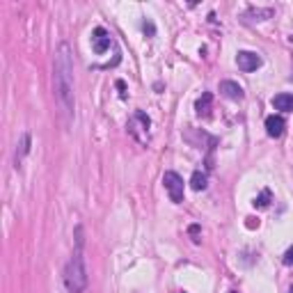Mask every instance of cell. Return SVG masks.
I'll use <instances>...</instances> for the list:
<instances>
[{
  "mask_svg": "<svg viewBox=\"0 0 293 293\" xmlns=\"http://www.w3.org/2000/svg\"><path fill=\"white\" fill-rule=\"evenodd\" d=\"M206 181H208L206 172H195L193 177H190V188H193V190H204L208 185Z\"/></svg>",
  "mask_w": 293,
  "mask_h": 293,
  "instance_id": "obj_13",
  "label": "cell"
},
{
  "mask_svg": "<svg viewBox=\"0 0 293 293\" xmlns=\"http://www.w3.org/2000/svg\"><path fill=\"white\" fill-rule=\"evenodd\" d=\"M190 234H193V236H197V234H199V227H197V224H193V227H190Z\"/></svg>",
  "mask_w": 293,
  "mask_h": 293,
  "instance_id": "obj_17",
  "label": "cell"
},
{
  "mask_svg": "<svg viewBox=\"0 0 293 293\" xmlns=\"http://www.w3.org/2000/svg\"><path fill=\"white\" fill-rule=\"evenodd\" d=\"M126 129H129V133L133 135L135 140H138L140 144H146L149 142V129H151V119L149 115L142 110H135L133 117L129 119V124H126Z\"/></svg>",
  "mask_w": 293,
  "mask_h": 293,
  "instance_id": "obj_3",
  "label": "cell"
},
{
  "mask_svg": "<svg viewBox=\"0 0 293 293\" xmlns=\"http://www.w3.org/2000/svg\"><path fill=\"white\" fill-rule=\"evenodd\" d=\"M211 108H213V94L211 92H204V94L195 101V110H197L199 117H208L211 115Z\"/></svg>",
  "mask_w": 293,
  "mask_h": 293,
  "instance_id": "obj_9",
  "label": "cell"
},
{
  "mask_svg": "<svg viewBox=\"0 0 293 293\" xmlns=\"http://www.w3.org/2000/svg\"><path fill=\"white\" fill-rule=\"evenodd\" d=\"M234 293H236V291H234Z\"/></svg>",
  "mask_w": 293,
  "mask_h": 293,
  "instance_id": "obj_19",
  "label": "cell"
},
{
  "mask_svg": "<svg viewBox=\"0 0 293 293\" xmlns=\"http://www.w3.org/2000/svg\"><path fill=\"white\" fill-rule=\"evenodd\" d=\"M284 126H286V121L282 119L280 115L266 117V133L270 135V138H280V135L284 133Z\"/></svg>",
  "mask_w": 293,
  "mask_h": 293,
  "instance_id": "obj_8",
  "label": "cell"
},
{
  "mask_svg": "<svg viewBox=\"0 0 293 293\" xmlns=\"http://www.w3.org/2000/svg\"><path fill=\"white\" fill-rule=\"evenodd\" d=\"M28 151H30V135L23 133V135H21V142H18V146H16V168H18L21 158L28 154Z\"/></svg>",
  "mask_w": 293,
  "mask_h": 293,
  "instance_id": "obj_11",
  "label": "cell"
},
{
  "mask_svg": "<svg viewBox=\"0 0 293 293\" xmlns=\"http://www.w3.org/2000/svg\"><path fill=\"white\" fill-rule=\"evenodd\" d=\"M273 16V9L266 7V9H250V12L245 14V18H250V21H266V18Z\"/></svg>",
  "mask_w": 293,
  "mask_h": 293,
  "instance_id": "obj_12",
  "label": "cell"
},
{
  "mask_svg": "<svg viewBox=\"0 0 293 293\" xmlns=\"http://www.w3.org/2000/svg\"><path fill=\"white\" fill-rule=\"evenodd\" d=\"M65 284L71 293H82L87 289V268H85V259H82L80 250L73 252V257L67 261Z\"/></svg>",
  "mask_w": 293,
  "mask_h": 293,
  "instance_id": "obj_2",
  "label": "cell"
},
{
  "mask_svg": "<svg viewBox=\"0 0 293 293\" xmlns=\"http://www.w3.org/2000/svg\"><path fill=\"white\" fill-rule=\"evenodd\" d=\"M220 94L227 96V99H232V101H241L243 96H245V92H243V87L238 85V82L222 80V82H220Z\"/></svg>",
  "mask_w": 293,
  "mask_h": 293,
  "instance_id": "obj_7",
  "label": "cell"
},
{
  "mask_svg": "<svg viewBox=\"0 0 293 293\" xmlns=\"http://www.w3.org/2000/svg\"><path fill=\"white\" fill-rule=\"evenodd\" d=\"M284 263H286V266H293V247H289V250H286V255H284Z\"/></svg>",
  "mask_w": 293,
  "mask_h": 293,
  "instance_id": "obj_16",
  "label": "cell"
},
{
  "mask_svg": "<svg viewBox=\"0 0 293 293\" xmlns=\"http://www.w3.org/2000/svg\"><path fill=\"white\" fill-rule=\"evenodd\" d=\"M270 204V190H263L259 197H255V206L257 208H266Z\"/></svg>",
  "mask_w": 293,
  "mask_h": 293,
  "instance_id": "obj_14",
  "label": "cell"
},
{
  "mask_svg": "<svg viewBox=\"0 0 293 293\" xmlns=\"http://www.w3.org/2000/svg\"><path fill=\"white\" fill-rule=\"evenodd\" d=\"M142 30H144V35H149V37L156 35V28H154V23H151V21H144L142 23Z\"/></svg>",
  "mask_w": 293,
  "mask_h": 293,
  "instance_id": "obj_15",
  "label": "cell"
},
{
  "mask_svg": "<svg viewBox=\"0 0 293 293\" xmlns=\"http://www.w3.org/2000/svg\"><path fill=\"white\" fill-rule=\"evenodd\" d=\"M273 108L282 112H293V94H277L273 99Z\"/></svg>",
  "mask_w": 293,
  "mask_h": 293,
  "instance_id": "obj_10",
  "label": "cell"
},
{
  "mask_svg": "<svg viewBox=\"0 0 293 293\" xmlns=\"http://www.w3.org/2000/svg\"><path fill=\"white\" fill-rule=\"evenodd\" d=\"M163 185H165V190H168L170 199H172L174 204L183 202V190H185V185H183V179L179 177L177 172H165V174H163Z\"/></svg>",
  "mask_w": 293,
  "mask_h": 293,
  "instance_id": "obj_4",
  "label": "cell"
},
{
  "mask_svg": "<svg viewBox=\"0 0 293 293\" xmlns=\"http://www.w3.org/2000/svg\"><path fill=\"white\" fill-rule=\"evenodd\" d=\"M110 44H112L110 32L106 30V28H94V32H92V48H94V53L103 55L110 48Z\"/></svg>",
  "mask_w": 293,
  "mask_h": 293,
  "instance_id": "obj_5",
  "label": "cell"
},
{
  "mask_svg": "<svg viewBox=\"0 0 293 293\" xmlns=\"http://www.w3.org/2000/svg\"><path fill=\"white\" fill-rule=\"evenodd\" d=\"M236 65H238V69L241 71H257L259 67H261V57L257 55V53H252V51H241L236 55Z\"/></svg>",
  "mask_w": 293,
  "mask_h": 293,
  "instance_id": "obj_6",
  "label": "cell"
},
{
  "mask_svg": "<svg viewBox=\"0 0 293 293\" xmlns=\"http://www.w3.org/2000/svg\"><path fill=\"white\" fill-rule=\"evenodd\" d=\"M181 293H183V291H181Z\"/></svg>",
  "mask_w": 293,
  "mask_h": 293,
  "instance_id": "obj_20",
  "label": "cell"
},
{
  "mask_svg": "<svg viewBox=\"0 0 293 293\" xmlns=\"http://www.w3.org/2000/svg\"><path fill=\"white\" fill-rule=\"evenodd\" d=\"M289 293H293V286H291V289H289Z\"/></svg>",
  "mask_w": 293,
  "mask_h": 293,
  "instance_id": "obj_18",
  "label": "cell"
},
{
  "mask_svg": "<svg viewBox=\"0 0 293 293\" xmlns=\"http://www.w3.org/2000/svg\"><path fill=\"white\" fill-rule=\"evenodd\" d=\"M53 90H55V99L65 115L73 117L76 110V99H73V53L67 41H62L53 57Z\"/></svg>",
  "mask_w": 293,
  "mask_h": 293,
  "instance_id": "obj_1",
  "label": "cell"
}]
</instances>
